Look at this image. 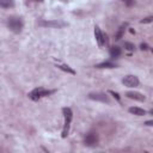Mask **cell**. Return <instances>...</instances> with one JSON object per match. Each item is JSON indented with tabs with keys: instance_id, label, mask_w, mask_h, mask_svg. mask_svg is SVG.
Returning a JSON list of instances; mask_svg holds the SVG:
<instances>
[{
	"instance_id": "cell-1",
	"label": "cell",
	"mask_w": 153,
	"mask_h": 153,
	"mask_svg": "<svg viewBox=\"0 0 153 153\" xmlns=\"http://www.w3.org/2000/svg\"><path fill=\"white\" fill-rule=\"evenodd\" d=\"M62 112H63V116H65V126H63V130H62V137H66L69 133V127H71L73 112H72L71 108H63Z\"/></svg>"
},
{
	"instance_id": "cell-2",
	"label": "cell",
	"mask_w": 153,
	"mask_h": 153,
	"mask_svg": "<svg viewBox=\"0 0 153 153\" xmlns=\"http://www.w3.org/2000/svg\"><path fill=\"white\" fill-rule=\"evenodd\" d=\"M55 90H45V88H42V87H37V88H33L30 93H29V98H31L32 100H38L43 97H47L51 93H54Z\"/></svg>"
},
{
	"instance_id": "cell-3",
	"label": "cell",
	"mask_w": 153,
	"mask_h": 153,
	"mask_svg": "<svg viewBox=\"0 0 153 153\" xmlns=\"http://www.w3.org/2000/svg\"><path fill=\"white\" fill-rule=\"evenodd\" d=\"M7 25H8L10 30H12V31L16 32V33L20 32L22 29H23V22H22V19L18 18V17H11V18H8Z\"/></svg>"
},
{
	"instance_id": "cell-4",
	"label": "cell",
	"mask_w": 153,
	"mask_h": 153,
	"mask_svg": "<svg viewBox=\"0 0 153 153\" xmlns=\"http://www.w3.org/2000/svg\"><path fill=\"white\" fill-rule=\"evenodd\" d=\"M122 82H123L124 86H127V87H136V86L139 85V79H137V76H135V75H127V76L123 78Z\"/></svg>"
},
{
	"instance_id": "cell-5",
	"label": "cell",
	"mask_w": 153,
	"mask_h": 153,
	"mask_svg": "<svg viewBox=\"0 0 153 153\" xmlns=\"http://www.w3.org/2000/svg\"><path fill=\"white\" fill-rule=\"evenodd\" d=\"M94 36H96V41H97L98 45L99 47H103L105 44V42H106V36L100 31V29L98 26L94 27Z\"/></svg>"
},
{
	"instance_id": "cell-6",
	"label": "cell",
	"mask_w": 153,
	"mask_h": 153,
	"mask_svg": "<svg viewBox=\"0 0 153 153\" xmlns=\"http://www.w3.org/2000/svg\"><path fill=\"white\" fill-rule=\"evenodd\" d=\"M98 142V136L96 133L91 131L85 136V145L86 146H96Z\"/></svg>"
},
{
	"instance_id": "cell-7",
	"label": "cell",
	"mask_w": 153,
	"mask_h": 153,
	"mask_svg": "<svg viewBox=\"0 0 153 153\" xmlns=\"http://www.w3.org/2000/svg\"><path fill=\"white\" fill-rule=\"evenodd\" d=\"M39 25L42 26H50V27H61L65 26L66 24L62 22H57V20H45V22H41Z\"/></svg>"
},
{
	"instance_id": "cell-8",
	"label": "cell",
	"mask_w": 153,
	"mask_h": 153,
	"mask_svg": "<svg viewBox=\"0 0 153 153\" xmlns=\"http://www.w3.org/2000/svg\"><path fill=\"white\" fill-rule=\"evenodd\" d=\"M126 96L130 99H135V100H139V102H143L146 99V97L142 94V93H139V92H134V91H129L126 93Z\"/></svg>"
},
{
	"instance_id": "cell-9",
	"label": "cell",
	"mask_w": 153,
	"mask_h": 153,
	"mask_svg": "<svg viewBox=\"0 0 153 153\" xmlns=\"http://www.w3.org/2000/svg\"><path fill=\"white\" fill-rule=\"evenodd\" d=\"M88 98H91L93 100H99L103 103H109V98L106 97V94H103V93H90Z\"/></svg>"
},
{
	"instance_id": "cell-10",
	"label": "cell",
	"mask_w": 153,
	"mask_h": 153,
	"mask_svg": "<svg viewBox=\"0 0 153 153\" xmlns=\"http://www.w3.org/2000/svg\"><path fill=\"white\" fill-rule=\"evenodd\" d=\"M129 112L133 114V115H136V116H143L146 115V111L141 108H137V106H133V108H129Z\"/></svg>"
},
{
	"instance_id": "cell-11",
	"label": "cell",
	"mask_w": 153,
	"mask_h": 153,
	"mask_svg": "<svg viewBox=\"0 0 153 153\" xmlns=\"http://www.w3.org/2000/svg\"><path fill=\"white\" fill-rule=\"evenodd\" d=\"M14 6V0H0V7L2 8H11Z\"/></svg>"
},
{
	"instance_id": "cell-12",
	"label": "cell",
	"mask_w": 153,
	"mask_h": 153,
	"mask_svg": "<svg viewBox=\"0 0 153 153\" xmlns=\"http://www.w3.org/2000/svg\"><path fill=\"white\" fill-rule=\"evenodd\" d=\"M110 55L111 57H118L121 55V48L120 47H111L110 48Z\"/></svg>"
},
{
	"instance_id": "cell-13",
	"label": "cell",
	"mask_w": 153,
	"mask_h": 153,
	"mask_svg": "<svg viewBox=\"0 0 153 153\" xmlns=\"http://www.w3.org/2000/svg\"><path fill=\"white\" fill-rule=\"evenodd\" d=\"M96 67L97 68H115L116 65L112 63V62H110V61H106V62H102V63L96 65Z\"/></svg>"
},
{
	"instance_id": "cell-14",
	"label": "cell",
	"mask_w": 153,
	"mask_h": 153,
	"mask_svg": "<svg viewBox=\"0 0 153 153\" xmlns=\"http://www.w3.org/2000/svg\"><path fill=\"white\" fill-rule=\"evenodd\" d=\"M126 26H127V24H123L120 29H118V32L116 33V36H115V39H121L122 38V35H123V32H124V29H126Z\"/></svg>"
},
{
	"instance_id": "cell-15",
	"label": "cell",
	"mask_w": 153,
	"mask_h": 153,
	"mask_svg": "<svg viewBox=\"0 0 153 153\" xmlns=\"http://www.w3.org/2000/svg\"><path fill=\"white\" fill-rule=\"evenodd\" d=\"M60 69H62V71H65V72H68V73H71V74H75V72L71 68V67H68V66H66V65H59L57 66Z\"/></svg>"
},
{
	"instance_id": "cell-16",
	"label": "cell",
	"mask_w": 153,
	"mask_h": 153,
	"mask_svg": "<svg viewBox=\"0 0 153 153\" xmlns=\"http://www.w3.org/2000/svg\"><path fill=\"white\" fill-rule=\"evenodd\" d=\"M124 47H126L128 50H134V45H133L131 43H129V42H126V43H124Z\"/></svg>"
},
{
	"instance_id": "cell-17",
	"label": "cell",
	"mask_w": 153,
	"mask_h": 153,
	"mask_svg": "<svg viewBox=\"0 0 153 153\" xmlns=\"http://www.w3.org/2000/svg\"><path fill=\"white\" fill-rule=\"evenodd\" d=\"M152 19H153V17H148V18H145L143 20H141V23H143V24H145V23H151Z\"/></svg>"
},
{
	"instance_id": "cell-18",
	"label": "cell",
	"mask_w": 153,
	"mask_h": 153,
	"mask_svg": "<svg viewBox=\"0 0 153 153\" xmlns=\"http://www.w3.org/2000/svg\"><path fill=\"white\" fill-rule=\"evenodd\" d=\"M140 49H141V50H147V49H148V45H147L146 43H141V44H140Z\"/></svg>"
},
{
	"instance_id": "cell-19",
	"label": "cell",
	"mask_w": 153,
	"mask_h": 153,
	"mask_svg": "<svg viewBox=\"0 0 153 153\" xmlns=\"http://www.w3.org/2000/svg\"><path fill=\"white\" fill-rule=\"evenodd\" d=\"M110 93L114 94V97H115L117 100H120V96H118V93H116V92H114V91H110Z\"/></svg>"
},
{
	"instance_id": "cell-20",
	"label": "cell",
	"mask_w": 153,
	"mask_h": 153,
	"mask_svg": "<svg viewBox=\"0 0 153 153\" xmlns=\"http://www.w3.org/2000/svg\"><path fill=\"white\" fill-rule=\"evenodd\" d=\"M123 1H124L127 5H131V4L134 2V0H123Z\"/></svg>"
},
{
	"instance_id": "cell-21",
	"label": "cell",
	"mask_w": 153,
	"mask_h": 153,
	"mask_svg": "<svg viewBox=\"0 0 153 153\" xmlns=\"http://www.w3.org/2000/svg\"><path fill=\"white\" fill-rule=\"evenodd\" d=\"M152 123H153L152 121H147V122H146V124H147V126H152Z\"/></svg>"
},
{
	"instance_id": "cell-22",
	"label": "cell",
	"mask_w": 153,
	"mask_h": 153,
	"mask_svg": "<svg viewBox=\"0 0 153 153\" xmlns=\"http://www.w3.org/2000/svg\"><path fill=\"white\" fill-rule=\"evenodd\" d=\"M36 1H42V0H36Z\"/></svg>"
},
{
	"instance_id": "cell-23",
	"label": "cell",
	"mask_w": 153,
	"mask_h": 153,
	"mask_svg": "<svg viewBox=\"0 0 153 153\" xmlns=\"http://www.w3.org/2000/svg\"><path fill=\"white\" fill-rule=\"evenodd\" d=\"M63 1H66V0H63Z\"/></svg>"
}]
</instances>
